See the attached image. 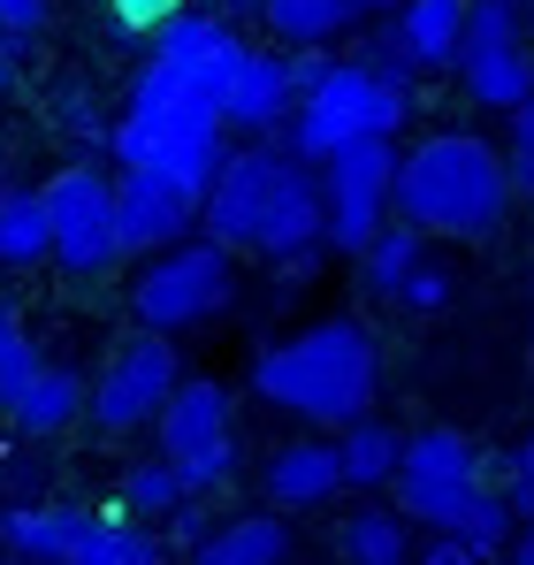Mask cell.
I'll list each match as a JSON object with an SVG mask.
<instances>
[{
	"label": "cell",
	"mask_w": 534,
	"mask_h": 565,
	"mask_svg": "<svg viewBox=\"0 0 534 565\" xmlns=\"http://www.w3.org/2000/svg\"><path fill=\"white\" fill-rule=\"evenodd\" d=\"M8 420H15L23 436H62V428H77V420H85V375L39 360V375L8 397Z\"/></svg>",
	"instance_id": "obj_18"
},
{
	"label": "cell",
	"mask_w": 534,
	"mask_h": 565,
	"mask_svg": "<svg viewBox=\"0 0 534 565\" xmlns=\"http://www.w3.org/2000/svg\"><path fill=\"white\" fill-rule=\"evenodd\" d=\"M397 481H489V459H481V444H473L466 428L428 420V428L405 436V451H397Z\"/></svg>",
	"instance_id": "obj_17"
},
{
	"label": "cell",
	"mask_w": 534,
	"mask_h": 565,
	"mask_svg": "<svg viewBox=\"0 0 534 565\" xmlns=\"http://www.w3.org/2000/svg\"><path fill=\"white\" fill-rule=\"evenodd\" d=\"M405 115H413L405 85H382L366 62H329L290 107V153L306 169H321V161H337L352 146H397Z\"/></svg>",
	"instance_id": "obj_5"
},
{
	"label": "cell",
	"mask_w": 534,
	"mask_h": 565,
	"mask_svg": "<svg viewBox=\"0 0 534 565\" xmlns=\"http://www.w3.org/2000/svg\"><path fill=\"white\" fill-rule=\"evenodd\" d=\"M337 558L344 565H413V527L389 504H359L337 527Z\"/></svg>",
	"instance_id": "obj_24"
},
{
	"label": "cell",
	"mask_w": 534,
	"mask_h": 565,
	"mask_svg": "<svg viewBox=\"0 0 534 565\" xmlns=\"http://www.w3.org/2000/svg\"><path fill=\"white\" fill-rule=\"evenodd\" d=\"M260 23L290 46V54H321L352 31V0H260Z\"/></svg>",
	"instance_id": "obj_22"
},
{
	"label": "cell",
	"mask_w": 534,
	"mask_h": 565,
	"mask_svg": "<svg viewBox=\"0 0 534 565\" xmlns=\"http://www.w3.org/2000/svg\"><path fill=\"white\" fill-rule=\"evenodd\" d=\"M512 214V177H504V153L473 130H436L428 146L397 153V177H389V222L420 230V237H458V245H481L496 237Z\"/></svg>",
	"instance_id": "obj_2"
},
{
	"label": "cell",
	"mask_w": 534,
	"mask_h": 565,
	"mask_svg": "<svg viewBox=\"0 0 534 565\" xmlns=\"http://www.w3.org/2000/svg\"><path fill=\"white\" fill-rule=\"evenodd\" d=\"M389 306H405V313H436V306H450V268L420 260L413 276L397 282V298H389Z\"/></svg>",
	"instance_id": "obj_31"
},
{
	"label": "cell",
	"mask_w": 534,
	"mask_h": 565,
	"mask_svg": "<svg viewBox=\"0 0 534 565\" xmlns=\"http://www.w3.org/2000/svg\"><path fill=\"white\" fill-rule=\"evenodd\" d=\"M99 15H107L115 39H153L161 23L183 15V0H99Z\"/></svg>",
	"instance_id": "obj_29"
},
{
	"label": "cell",
	"mask_w": 534,
	"mask_h": 565,
	"mask_svg": "<svg viewBox=\"0 0 534 565\" xmlns=\"http://www.w3.org/2000/svg\"><path fill=\"white\" fill-rule=\"evenodd\" d=\"M512 473H527V481H534V428H527V444H520V459H512Z\"/></svg>",
	"instance_id": "obj_39"
},
{
	"label": "cell",
	"mask_w": 534,
	"mask_h": 565,
	"mask_svg": "<svg viewBox=\"0 0 534 565\" xmlns=\"http://www.w3.org/2000/svg\"><path fill=\"white\" fill-rule=\"evenodd\" d=\"M153 444H161V459L177 467L183 497H222L237 467H245V451H237V390L214 375H183L169 390V405H161V420H153Z\"/></svg>",
	"instance_id": "obj_6"
},
{
	"label": "cell",
	"mask_w": 534,
	"mask_h": 565,
	"mask_svg": "<svg viewBox=\"0 0 534 565\" xmlns=\"http://www.w3.org/2000/svg\"><path fill=\"white\" fill-rule=\"evenodd\" d=\"M504 565H534V527H520V535H512V551H504Z\"/></svg>",
	"instance_id": "obj_37"
},
{
	"label": "cell",
	"mask_w": 534,
	"mask_h": 565,
	"mask_svg": "<svg viewBox=\"0 0 534 565\" xmlns=\"http://www.w3.org/2000/svg\"><path fill=\"white\" fill-rule=\"evenodd\" d=\"M504 153V177H512V191L520 199H534V99L512 115V146H496Z\"/></svg>",
	"instance_id": "obj_30"
},
{
	"label": "cell",
	"mask_w": 534,
	"mask_h": 565,
	"mask_svg": "<svg viewBox=\"0 0 534 565\" xmlns=\"http://www.w3.org/2000/svg\"><path fill=\"white\" fill-rule=\"evenodd\" d=\"M229 298H237V260L222 245H206V237H183L169 253H153L138 268V282H130L138 329L169 337V344H177V329H199V321L229 313Z\"/></svg>",
	"instance_id": "obj_7"
},
{
	"label": "cell",
	"mask_w": 534,
	"mask_h": 565,
	"mask_svg": "<svg viewBox=\"0 0 534 565\" xmlns=\"http://www.w3.org/2000/svg\"><path fill=\"white\" fill-rule=\"evenodd\" d=\"M15 62H23V54H15V46H0V99H8V85H15Z\"/></svg>",
	"instance_id": "obj_38"
},
{
	"label": "cell",
	"mask_w": 534,
	"mask_h": 565,
	"mask_svg": "<svg viewBox=\"0 0 534 565\" xmlns=\"http://www.w3.org/2000/svg\"><path fill=\"white\" fill-rule=\"evenodd\" d=\"M397 451H405V436L389 428V420H352V428H337V473H344V489H389L397 481Z\"/></svg>",
	"instance_id": "obj_23"
},
{
	"label": "cell",
	"mask_w": 534,
	"mask_h": 565,
	"mask_svg": "<svg viewBox=\"0 0 534 565\" xmlns=\"http://www.w3.org/2000/svg\"><path fill=\"white\" fill-rule=\"evenodd\" d=\"M413 565H481V558H466L458 543H444V535H436L428 551H413Z\"/></svg>",
	"instance_id": "obj_36"
},
{
	"label": "cell",
	"mask_w": 534,
	"mask_h": 565,
	"mask_svg": "<svg viewBox=\"0 0 534 565\" xmlns=\"http://www.w3.org/2000/svg\"><path fill=\"white\" fill-rule=\"evenodd\" d=\"M183 382V360L169 337H122L115 352H107V367L85 382V413L99 436H138V428H153L161 420V405H169V390Z\"/></svg>",
	"instance_id": "obj_9"
},
{
	"label": "cell",
	"mask_w": 534,
	"mask_h": 565,
	"mask_svg": "<svg viewBox=\"0 0 534 565\" xmlns=\"http://www.w3.org/2000/svg\"><path fill=\"white\" fill-rule=\"evenodd\" d=\"M70 565H169L161 535L122 520V512H85L77 543H70Z\"/></svg>",
	"instance_id": "obj_21"
},
{
	"label": "cell",
	"mask_w": 534,
	"mask_h": 565,
	"mask_svg": "<svg viewBox=\"0 0 534 565\" xmlns=\"http://www.w3.org/2000/svg\"><path fill=\"white\" fill-rule=\"evenodd\" d=\"M199 230V199L177 191L169 177H138V169H122L115 177V245L122 253H169Z\"/></svg>",
	"instance_id": "obj_13"
},
{
	"label": "cell",
	"mask_w": 534,
	"mask_h": 565,
	"mask_svg": "<svg viewBox=\"0 0 534 565\" xmlns=\"http://www.w3.org/2000/svg\"><path fill=\"white\" fill-rule=\"evenodd\" d=\"M39 31H46V0H0V46L31 54V46H39Z\"/></svg>",
	"instance_id": "obj_32"
},
{
	"label": "cell",
	"mask_w": 534,
	"mask_h": 565,
	"mask_svg": "<svg viewBox=\"0 0 534 565\" xmlns=\"http://www.w3.org/2000/svg\"><path fill=\"white\" fill-rule=\"evenodd\" d=\"M374 8H389V0H352V15H374Z\"/></svg>",
	"instance_id": "obj_40"
},
{
	"label": "cell",
	"mask_w": 534,
	"mask_h": 565,
	"mask_svg": "<svg viewBox=\"0 0 534 565\" xmlns=\"http://www.w3.org/2000/svg\"><path fill=\"white\" fill-rule=\"evenodd\" d=\"M260 489H267V512H313V504H329V497L344 489V473H337V444H321V436L275 444L267 467H260Z\"/></svg>",
	"instance_id": "obj_14"
},
{
	"label": "cell",
	"mask_w": 534,
	"mask_h": 565,
	"mask_svg": "<svg viewBox=\"0 0 534 565\" xmlns=\"http://www.w3.org/2000/svg\"><path fill=\"white\" fill-rule=\"evenodd\" d=\"M191 565H290V520L282 512H237L191 551Z\"/></svg>",
	"instance_id": "obj_19"
},
{
	"label": "cell",
	"mask_w": 534,
	"mask_h": 565,
	"mask_svg": "<svg viewBox=\"0 0 534 565\" xmlns=\"http://www.w3.org/2000/svg\"><path fill=\"white\" fill-rule=\"evenodd\" d=\"M206 535H214V520H206V504H199V497L169 512V543H183V551H199ZM169 543H161V551H169Z\"/></svg>",
	"instance_id": "obj_33"
},
{
	"label": "cell",
	"mask_w": 534,
	"mask_h": 565,
	"mask_svg": "<svg viewBox=\"0 0 534 565\" xmlns=\"http://www.w3.org/2000/svg\"><path fill=\"white\" fill-rule=\"evenodd\" d=\"M39 206H46V237H54L62 276L92 282L122 260V245H115V177H99L92 161H70L62 177H46Z\"/></svg>",
	"instance_id": "obj_10"
},
{
	"label": "cell",
	"mask_w": 534,
	"mask_h": 565,
	"mask_svg": "<svg viewBox=\"0 0 534 565\" xmlns=\"http://www.w3.org/2000/svg\"><path fill=\"white\" fill-rule=\"evenodd\" d=\"M77 527H85V504H8L0 512V551L23 565H70Z\"/></svg>",
	"instance_id": "obj_16"
},
{
	"label": "cell",
	"mask_w": 534,
	"mask_h": 565,
	"mask_svg": "<svg viewBox=\"0 0 534 565\" xmlns=\"http://www.w3.org/2000/svg\"><path fill=\"white\" fill-rule=\"evenodd\" d=\"M31 375H39V344H31V329L15 321V306H0V405Z\"/></svg>",
	"instance_id": "obj_28"
},
{
	"label": "cell",
	"mask_w": 534,
	"mask_h": 565,
	"mask_svg": "<svg viewBox=\"0 0 534 565\" xmlns=\"http://www.w3.org/2000/svg\"><path fill=\"white\" fill-rule=\"evenodd\" d=\"M458 23H466V0H405L397 23H389V39H397V54H405L413 70H450Z\"/></svg>",
	"instance_id": "obj_20"
},
{
	"label": "cell",
	"mask_w": 534,
	"mask_h": 565,
	"mask_svg": "<svg viewBox=\"0 0 534 565\" xmlns=\"http://www.w3.org/2000/svg\"><path fill=\"white\" fill-rule=\"evenodd\" d=\"M496 497H504V512H512V527H534V481H527V473H512V481H504Z\"/></svg>",
	"instance_id": "obj_34"
},
{
	"label": "cell",
	"mask_w": 534,
	"mask_h": 565,
	"mask_svg": "<svg viewBox=\"0 0 534 565\" xmlns=\"http://www.w3.org/2000/svg\"><path fill=\"white\" fill-rule=\"evenodd\" d=\"M374 390H382V352H374V337L359 329L352 313H329V321L267 344L253 360V397H267L290 420H313V428L366 420Z\"/></svg>",
	"instance_id": "obj_3"
},
{
	"label": "cell",
	"mask_w": 534,
	"mask_h": 565,
	"mask_svg": "<svg viewBox=\"0 0 534 565\" xmlns=\"http://www.w3.org/2000/svg\"><path fill=\"white\" fill-rule=\"evenodd\" d=\"M54 260V237H46V206L31 184L0 191V268H39Z\"/></svg>",
	"instance_id": "obj_25"
},
{
	"label": "cell",
	"mask_w": 534,
	"mask_h": 565,
	"mask_svg": "<svg viewBox=\"0 0 534 565\" xmlns=\"http://www.w3.org/2000/svg\"><path fill=\"white\" fill-rule=\"evenodd\" d=\"M199 222H206V245H222L229 260L260 253L275 268H290V282H306L321 253V184L290 146L260 138L222 161V177L199 199Z\"/></svg>",
	"instance_id": "obj_1"
},
{
	"label": "cell",
	"mask_w": 534,
	"mask_h": 565,
	"mask_svg": "<svg viewBox=\"0 0 534 565\" xmlns=\"http://www.w3.org/2000/svg\"><path fill=\"white\" fill-rule=\"evenodd\" d=\"M420 260H428V237H420V230H405V222H389V230L359 253V282H366L374 298H397V282L413 276Z\"/></svg>",
	"instance_id": "obj_26"
},
{
	"label": "cell",
	"mask_w": 534,
	"mask_h": 565,
	"mask_svg": "<svg viewBox=\"0 0 534 565\" xmlns=\"http://www.w3.org/2000/svg\"><path fill=\"white\" fill-rule=\"evenodd\" d=\"M199 8H222V0H199Z\"/></svg>",
	"instance_id": "obj_41"
},
{
	"label": "cell",
	"mask_w": 534,
	"mask_h": 565,
	"mask_svg": "<svg viewBox=\"0 0 534 565\" xmlns=\"http://www.w3.org/2000/svg\"><path fill=\"white\" fill-rule=\"evenodd\" d=\"M107 146H115L122 169H138V177H169V184L191 191V199H206V184H214L222 161H229V130H222V115L191 93L183 77H169L161 62H146V70L130 77L122 122L107 130Z\"/></svg>",
	"instance_id": "obj_4"
},
{
	"label": "cell",
	"mask_w": 534,
	"mask_h": 565,
	"mask_svg": "<svg viewBox=\"0 0 534 565\" xmlns=\"http://www.w3.org/2000/svg\"><path fill=\"white\" fill-rule=\"evenodd\" d=\"M177 504H191V497H183L169 459H138V467L122 473V520H169Z\"/></svg>",
	"instance_id": "obj_27"
},
{
	"label": "cell",
	"mask_w": 534,
	"mask_h": 565,
	"mask_svg": "<svg viewBox=\"0 0 534 565\" xmlns=\"http://www.w3.org/2000/svg\"><path fill=\"white\" fill-rule=\"evenodd\" d=\"M450 70L466 77V99L473 107L520 115L534 99V46H527V23H520V0H466Z\"/></svg>",
	"instance_id": "obj_8"
},
{
	"label": "cell",
	"mask_w": 534,
	"mask_h": 565,
	"mask_svg": "<svg viewBox=\"0 0 534 565\" xmlns=\"http://www.w3.org/2000/svg\"><path fill=\"white\" fill-rule=\"evenodd\" d=\"M389 177H397V146H352L337 161H321V253H366L389 230Z\"/></svg>",
	"instance_id": "obj_11"
},
{
	"label": "cell",
	"mask_w": 534,
	"mask_h": 565,
	"mask_svg": "<svg viewBox=\"0 0 534 565\" xmlns=\"http://www.w3.org/2000/svg\"><path fill=\"white\" fill-rule=\"evenodd\" d=\"M62 122H70V130H77V138H92V146H99V138H107V130H99V115H92L85 99H62Z\"/></svg>",
	"instance_id": "obj_35"
},
{
	"label": "cell",
	"mask_w": 534,
	"mask_h": 565,
	"mask_svg": "<svg viewBox=\"0 0 534 565\" xmlns=\"http://www.w3.org/2000/svg\"><path fill=\"white\" fill-rule=\"evenodd\" d=\"M290 107H298V85H290V62L282 54H245L237 62V77H229V93L214 99V115H222V130H275V122H290Z\"/></svg>",
	"instance_id": "obj_15"
},
{
	"label": "cell",
	"mask_w": 534,
	"mask_h": 565,
	"mask_svg": "<svg viewBox=\"0 0 534 565\" xmlns=\"http://www.w3.org/2000/svg\"><path fill=\"white\" fill-rule=\"evenodd\" d=\"M245 54H253V46L237 39V23H222V15H206V8H183L177 23L153 31V62H161L169 77H183L206 107L229 93V77H237Z\"/></svg>",
	"instance_id": "obj_12"
}]
</instances>
